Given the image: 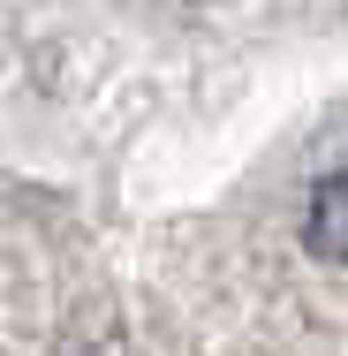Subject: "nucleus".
<instances>
[{
  "label": "nucleus",
  "instance_id": "nucleus-1",
  "mask_svg": "<svg viewBox=\"0 0 348 356\" xmlns=\"http://www.w3.org/2000/svg\"><path fill=\"white\" fill-rule=\"evenodd\" d=\"M303 243H310V258H333V266H348V167H341V175H326V182L310 190Z\"/></svg>",
  "mask_w": 348,
  "mask_h": 356
}]
</instances>
